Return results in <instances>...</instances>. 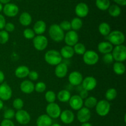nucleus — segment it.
I'll return each mask as SVG.
<instances>
[{
  "mask_svg": "<svg viewBox=\"0 0 126 126\" xmlns=\"http://www.w3.org/2000/svg\"><path fill=\"white\" fill-rule=\"evenodd\" d=\"M47 29L46 23L43 20H38L34 23L33 30L35 34L41 35L46 32Z\"/></svg>",
  "mask_w": 126,
  "mask_h": 126,
  "instance_id": "4be33fe9",
  "label": "nucleus"
},
{
  "mask_svg": "<svg viewBox=\"0 0 126 126\" xmlns=\"http://www.w3.org/2000/svg\"><path fill=\"white\" fill-rule=\"evenodd\" d=\"M44 98L48 103H54L57 99V95L54 91H48L46 92L44 95Z\"/></svg>",
  "mask_w": 126,
  "mask_h": 126,
  "instance_id": "c9c22d12",
  "label": "nucleus"
},
{
  "mask_svg": "<svg viewBox=\"0 0 126 126\" xmlns=\"http://www.w3.org/2000/svg\"><path fill=\"white\" fill-rule=\"evenodd\" d=\"M17 1H20V0H17Z\"/></svg>",
  "mask_w": 126,
  "mask_h": 126,
  "instance_id": "bf43d9fd",
  "label": "nucleus"
},
{
  "mask_svg": "<svg viewBox=\"0 0 126 126\" xmlns=\"http://www.w3.org/2000/svg\"><path fill=\"white\" fill-rule=\"evenodd\" d=\"M4 14L9 17H14L18 14L19 8L14 3H8L4 5L2 9Z\"/></svg>",
  "mask_w": 126,
  "mask_h": 126,
  "instance_id": "ddd939ff",
  "label": "nucleus"
},
{
  "mask_svg": "<svg viewBox=\"0 0 126 126\" xmlns=\"http://www.w3.org/2000/svg\"><path fill=\"white\" fill-rule=\"evenodd\" d=\"M15 28H16V27H15L14 24L13 23H12V22H7L5 25L4 29L7 33H11V32H14L15 30Z\"/></svg>",
  "mask_w": 126,
  "mask_h": 126,
  "instance_id": "a18cd8bd",
  "label": "nucleus"
},
{
  "mask_svg": "<svg viewBox=\"0 0 126 126\" xmlns=\"http://www.w3.org/2000/svg\"><path fill=\"white\" fill-rule=\"evenodd\" d=\"M11 0H0V3L4 4H6L9 3Z\"/></svg>",
  "mask_w": 126,
  "mask_h": 126,
  "instance_id": "603ef678",
  "label": "nucleus"
},
{
  "mask_svg": "<svg viewBox=\"0 0 126 126\" xmlns=\"http://www.w3.org/2000/svg\"><path fill=\"white\" fill-rule=\"evenodd\" d=\"M117 4L124 6L126 4V0H113Z\"/></svg>",
  "mask_w": 126,
  "mask_h": 126,
  "instance_id": "8fccbe9b",
  "label": "nucleus"
},
{
  "mask_svg": "<svg viewBox=\"0 0 126 126\" xmlns=\"http://www.w3.org/2000/svg\"><path fill=\"white\" fill-rule=\"evenodd\" d=\"M6 23V18H5V17L3 16V15L0 14V30H2L4 29Z\"/></svg>",
  "mask_w": 126,
  "mask_h": 126,
  "instance_id": "de8ad7c7",
  "label": "nucleus"
},
{
  "mask_svg": "<svg viewBox=\"0 0 126 126\" xmlns=\"http://www.w3.org/2000/svg\"><path fill=\"white\" fill-rule=\"evenodd\" d=\"M95 5L98 9L107 11L110 6V0H96Z\"/></svg>",
  "mask_w": 126,
  "mask_h": 126,
  "instance_id": "473e14b6",
  "label": "nucleus"
},
{
  "mask_svg": "<svg viewBox=\"0 0 126 126\" xmlns=\"http://www.w3.org/2000/svg\"><path fill=\"white\" fill-rule=\"evenodd\" d=\"M79 95L80 96L81 98H82V99H86V98L88 97V92H87V91H86V90L82 89V90H81V91H80V93Z\"/></svg>",
  "mask_w": 126,
  "mask_h": 126,
  "instance_id": "09e8293b",
  "label": "nucleus"
},
{
  "mask_svg": "<svg viewBox=\"0 0 126 126\" xmlns=\"http://www.w3.org/2000/svg\"><path fill=\"white\" fill-rule=\"evenodd\" d=\"M50 126H62L60 125V124H58V123H54V124L52 123V124Z\"/></svg>",
  "mask_w": 126,
  "mask_h": 126,
  "instance_id": "6e6d98bb",
  "label": "nucleus"
},
{
  "mask_svg": "<svg viewBox=\"0 0 126 126\" xmlns=\"http://www.w3.org/2000/svg\"><path fill=\"white\" fill-rule=\"evenodd\" d=\"M81 84H82V88L89 92V91H93L95 89L97 85V81L94 76H89L85 78H83Z\"/></svg>",
  "mask_w": 126,
  "mask_h": 126,
  "instance_id": "f8f14e48",
  "label": "nucleus"
},
{
  "mask_svg": "<svg viewBox=\"0 0 126 126\" xmlns=\"http://www.w3.org/2000/svg\"><path fill=\"white\" fill-rule=\"evenodd\" d=\"M23 35L27 39H33L35 37V33L33 29L30 28H25L23 32Z\"/></svg>",
  "mask_w": 126,
  "mask_h": 126,
  "instance_id": "ea45409f",
  "label": "nucleus"
},
{
  "mask_svg": "<svg viewBox=\"0 0 126 126\" xmlns=\"http://www.w3.org/2000/svg\"><path fill=\"white\" fill-rule=\"evenodd\" d=\"M19 22L22 26L28 27L32 22V17L28 12H23L19 17Z\"/></svg>",
  "mask_w": 126,
  "mask_h": 126,
  "instance_id": "a878e982",
  "label": "nucleus"
},
{
  "mask_svg": "<svg viewBox=\"0 0 126 126\" xmlns=\"http://www.w3.org/2000/svg\"><path fill=\"white\" fill-rule=\"evenodd\" d=\"M59 118L63 124H70L73 123L75 120V116L73 112L70 110H65L62 111L60 113Z\"/></svg>",
  "mask_w": 126,
  "mask_h": 126,
  "instance_id": "f3484780",
  "label": "nucleus"
},
{
  "mask_svg": "<svg viewBox=\"0 0 126 126\" xmlns=\"http://www.w3.org/2000/svg\"><path fill=\"white\" fill-rule=\"evenodd\" d=\"M63 40L66 45L73 47L79 41V35L77 32L72 30L67 32L66 33H65Z\"/></svg>",
  "mask_w": 126,
  "mask_h": 126,
  "instance_id": "9d476101",
  "label": "nucleus"
},
{
  "mask_svg": "<svg viewBox=\"0 0 126 126\" xmlns=\"http://www.w3.org/2000/svg\"><path fill=\"white\" fill-rule=\"evenodd\" d=\"M20 89L25 94H31L34 91V84L30 80H24L20 83Z\"/></svg>",
  "mask_w": 126,
  "mask_h": 126,
  "instance_id": "6ab92c4d",
  "label": "nucleus"
},
{
  "mask_svg": "<svg viewBox=\"0 0 126 126\" xmlns=\"http://www.w3.org/2000/svg\"><path fill=\"white\" fill-rule=\"evenodd\" d=\"M98 32L102 36L107 37L111 32L110 25L107 22H102L98 25Z\"/></svg>",
  "mask_w": 126,
  "mask_h": 126,
  "instance_id": "c85d7f7f",
  "label": "nucleus"
},
{
  "mask_svg": "<svg viewBox=\"0 0 126 126\" xmlns=\"http://www.w3.org/2000/svg\"><path fill=\"white\" fill-rule=\"evenodd\" d=\"M83 80L82 74L78 71H74L70 73L68 75V81L70 84L74 86H78L81 84Z\"/></svg>",
  "mask_w": 126,
  "mask_h": 126,
  "instance_id": "dca6fc26",
  "label": "nucleus"
},
{
  "mask_svg": "<svg viewBox=\"0 0 126 126\" xmlns=\"http://www.w3.org/2000/svg\"><path fill=\"white\" fill-rule=\"evenodd\" d=\"M48 33L50 39L56 43L62 42L64 39L65 33L59 27V25L55 23L51 25L49 27Z\"/></svg>",
  "mask_w": 126,
  "mask_h": 126,
  "instance_id": "f03ea898",
  "label": "nucleus"
},
{
  "mask_svg": "<svg viewBox=\"0 0 126 126\" xmlns=\"http://www.w3.org/2000/svg\"><path fill=\"white\" fill-rule=\"evenodd\" d=\"M98 100L97 98L94 96H89L87 97L84 101V107L88 108V109H92L95 108L97 105Z\"/></svg>",
  "mask_w": 126,
  "mask_h": 126,
  "instance_id": "c756f323",
  "label": "nucleus"
},
{
  "mask_svg": "<svg viewBox=\"0 0 126 126\" xmlns=\"http://www.w3.org/2000/svg\"><path fill=\"white\" fill-rule=\"evenodd\" d=\"M118 92L116 89L114 88H110L106 91L105 92V98L107 101H113L116 98Z\"/></svg>",
  "mask_w": 126,
  "mask_h": 126,
  "instance_id": "72a5a7b5",
  "label": "nucleus"
},
{
  "mask_svg": "<svg viewBox=\"0 0 126 126\" xmlns=\"http://www.w3.org/2000/svg\"><path fill=\"white\" fill-rule=\"evenodd\" d=\"M46 112L47 115L49 116L51 119H57L59 118L62 112L61 108L57 103H48L46 108Z\"/></svg>",
  "mask_w": 126,
  "mask_h": 126,
  "instance_id": "6e6552de",
  "label": "nucleus"
},
{
  "mask_svg": "<svg viewBox=\"0 0 126 126\" xmlns=\"http://www.w3.org/2000/svg\"><path fill=\"white\" fill-rule=\"evenodd\" d=\"M2 9H3V6L1 3H0V12L2 11Z\"/></svg>",
  "mask_w": 126,
  "mask_h": 126,
  "instance_id": "4d7b16f0",
  "label": "nucleus"
},
{
  "mask_svg": "<svg viewBox=\"0 0 126 126\" xmlns=\"http://www.w3.org/2000/svg\"><path fill=\"white\" fill-rule=\"evenodd\" d=\"M91 110L86 107H82L78 111L77 119L81 123H87L91 119Z\"/></svg>",
  "mask_w": 126,
  "mask_h": 126,
  "instance_id": "2eb2a0df",
  "label": "nucleus"
},
{
  "mask_svg": "<svg viewBox=\"0 0 126 126\" xmlns=\"http://www.w3.org/2000/svg\"><path fill=\"white\" fill-rule=\"evenodd\" d=\"M12 106L14 108L18 110H22L23 106H24V102L23 100L20 98H16L14 100L13 103H12Z\"/></svg>",
  "mask_w": 126,
  "mask_h": 126,
  "instance_id": "4c0bfd02",
  "label": "nucleus"
},
{
  "mask_svg": "<svg viewBox=\"0 0 126 126\" xmlns=\"http://www.w3.org/2000/svg\"><path fill=\"white\" fill-rule=\"evenodd\" d=\"M59 25L63 32H67L71 30V23H70V21H68V20L62 21V22Z\"/></svg>",
  "mask_w": 126,
  "mask_h": 126,
  "instance_id": "79ce46f5",
  "label": "nucleus"
},
{
  "mask_svg": "<svg viewBox=\"0 0 126 126\" xmlns=\"http://www.w3.org/2000/svg\"><path fill=\"white\" fill-rule=\"evenodd\" d=\"M73 47L75 54H78L79 55H82L87 50L84 44L81 43H79V42L77 44H75Z\"/></svg>",
  "mask_w": 126,
  "mask_h": 126,
  "instance_id": "f704fd0d",
  "label": "nucleus"
},
{
  "mask_svg": "<svg viewBox=\"0 0 126 126\" xmlns=\"http://www.w3.org/2000/svg\"><path fill=\"white\" fill-rule=\"evenodd\" d=\"M3 107H4L3 101H2L1 99H0V110H1L2 109Z\"/></svg>",
  "mask_w": 126,
  "mask_h": 126,
  "instance_id": "5fc2aeb1",
  "label": "nucleus"
},
{
  "mask_svg": "<svg viewBox=\"0 0 126 126\" xmlns=\"http://www.w3.org/2000/svg\"><path fill=\"white\" fill-rule=\"evenodd\" d=\"M52 124V119L46 114L39 116L36 120L37 126H50Z\"/></svg>",
  "mask_w": 126,
  "mask_h": 126,
  "instance_id": "393cba45",
  "label": "nucleus"
},
{
  "mask_svg": "<svg viewBox=\"0 0 126 126\" xmlns=\"http://www.w3.org/2000/svg\"><path fill=\"white\" fill-rule=\"evenodd\" d=\"M1 126H15L14 123L12 121V120H9V119H5L1 121Z\"/></svg>",
  "mask_w": 126,
  "mask_h": 126,
  "instance_id": "49530a36",
  "label": "nucleus"
},
{
  "mask_svg": "<svg viewBox=\"0 0 126 126\" xmlns=\"http://www.w3.org/2000/svg\"><path fill=\"white\" fill-rule=\"evenodd\" d=\"M114 61L124 62L126 60V47L124 44L116 46L113 47L111 52Z\"/></svg>",
  "mask_w": 126,
  "mask_h": 126,
  "instance_id": "20e7f679",
  "label": "nucleus"
},
{
  "mask_svg": "<svg viewBox=\"0 0 126 126\" xmlns=\"http://www.w3.org/2000/svg\"><path fill=\"white\" fill-rule=\"evenodd\" d=\"M71 97V93L69 91L66 89H63L59 91L57 95L58 100L62 103H66L68 102L69 100Z\"/></svg>",
  "mask_w": 126,
  "mask_h": 126,
  "instance_id": "bb28decb",
  "label": "nucleus"
},
{
  "mask_svg": "<svg viewBox=\"0 0 126 126\" xmlns=\"http://www.w3.org/2000/svg\"><path fill=\"white\" fill-rule=\"evenodd\" d=\"M33 44L34 49L38 51L44 50L48 46V39L43 34L35 36L33 39Z\"/></svg>",
  "mask_w": 126,
  "mask_h": 126,
  "instance_id": "0eeeda50",
  "label": "nucleus"
},
{
  "mask_svg": "<svg viewBox=\"0 0 126 126\" xmlns=\"http://www.w3.org/2000/svg\"><path fill=\"white\" fill-rule=\"evenodd\" d=\"M68 69V66L65 63L61 62L55 66V76L59 78H63L67 75Z\"/></svg>",
  "mask_w": 126,
  "mask_h": 126,
  "instance_id": "aec40b11",
  "label": "nucleus"
},
{
  "mask_svg": "<svg viewBox=\"0 0 126 126\" xmlns=\"http://www.w3.org/2000/svg\"><path fill=\"white\" fill-rule=\"evenodd\" d=\"M108 13L110 16L113 17H117L120 16L121 13V9L118 5L113 4L110 5L108 8Z\"/></svg>",
  "mask_w": 126,
  "mask_h": 126,
  "instance_id": "2f4dec72",
  "label": "nucleus"
},
{
  "mask_svg": "<svg viewBox=\"0 0 126 126\" xmlns=\"http://www.w3.org/2000/svg\"><path fill=\"white\" fill-rule=\"evenodd\" d=\"M70 23H71V30L75 31V32L79 30L83 25V22H82V19L78 17L73 18L70 22Z\"/></svg>",
  "mask_w": 126,
  "mask_h": 126,
  "instance_id": "7c9ffc66",
  "label": "nucleus"
},
{
  "mask_svg": "<svg viewBox=\"0 0 126 126\" xmlns=\"http://www.w3.org/2000/svg\"><path fill=\"white\" fill-rule=\"evenodd\" d=\"M15 114H16V112L13 109H11V108L6 109L3 114L4 119L11 120L15 117Z\"/></svg>",
  "mask_w": 126,
  "mask_h": 126,
  "instance_id": "a19ab883",
  "label": "nucleus"
},
{
  "mask_svg": "<svg viewBox=\"0 0 126 126\" xmlns=\"http://www.w3.org/2000/svg\"><path fill=\"white\" fill-rule=\"evenodd\" d=\"M102 60H103V62L105 64H111L113 63V62H114V59H113V57L112 55L111 52L108 53V54H104L102 57Z\"/></svg>",
  "mask_w": 126,
  "mask_h": 126,
  "instance_id": "37998d69",
  "label": "nucleus"
},
{
  "mask_svg": "<svg viewBox=\"0 0 126 126\" xmlns=\"http://www.w3.org/2000/svg\"><path fill=\"white\" fill-rule=\"evenodd\" d=\"M95 108L96 113L98 116L104 117L109 114L111 110V104L107 100H101L98 101Z\"/></svg>",
  "mask_w": 126,
  "mask_h": 126,
  "instance_id": "39448f33",
  "label": "nucleus"
},
{
  "mask_svg": "<svg viewBox=\"0 0 126 126\" xmlns=\"http://www.w3.org/2000/svg\"><path fill=\"white\" fill-rule=\"evenodd\" d=\"M124 123H126V114H125V115H124Z\"/></svg>",
  "mask_w": 126,
  "mask_h": 126,
  "instance_id": "13d9d810",
  "label": "nucleus"
},
{
  "mask_svg": "<svg viewBox=\"0 0 126 126\" xmlns=\"http://www.w3.org/2000/svg\"><path fill=\"white\" fill-rule=\"evenodd\" d=\"M107 39L108 42L113 46L121 45L125 42L126 37L124 33L119 30H113L110 32L107 36Z\"/></svg>",
  "mask_w": 126,
  "mask_h": 126,
  "instance_id": "7ed1b4c3",
  "label": "nucleus"
},
{
  "mask_svg": "<svg viewBox=\"0 0 126 126\" xmlns=\"http://www.w3.org/2000/svg\"><path fill=\"white\" fill-rule=\"evenodd\" d=\"M81 126H92L91 123H89L87 122V123H82V124H81Z\"/></svg>",
  "mask_w": 126,
  "mask_h": 126,
  "instance_id": "864d4df0",
  "label": "nucleus"
},
{
  "mask_svg": "<svg viewBox=\"0 0 126 126\" xmlns=\"http://www.w3.org/2000/svg\"><path fill=\"white\" fill-rule=\"evenodd\" d=\"M60 54L61 55L62 57L65 59H70L72 58L75 55V52H74L73 47L69 46H65L62 47L60 49Z\"/></svg>",
  "mask_w": 126,
  "mask_h": 126,
  "instance_id": "b1692460",
  "label": "nucleus"
},
{
  "mask_svg": "<svg viewBox=\"0 0 126 126\" xmlns=\"http://www.w3.org/2000/svg\"><path fill=\"white\" fill-rule=\"evenodd\" d=\"M126 66L123 62H115L113 63V70L114 73L117 75H123L126 72Z\"/></svg>",
  "mask_w": 126,
  "mask_h": 126,
  "instance_id": "cd10ccee",
  "label": "nucleus"
},
{
  "mask_svg": "<svg viewBox=\"0 0 126 126\" xmlns=\"http://www.w3.org/2000/svg\"><path fill=\"white\" fill-rule=\"evenodd\" d=\"M30 69L28 66L25 65H20L18 66L15 70V75L19 79H23L28 77L30 73Z\"/></svg>",
  "mask_w": 126,
  "mask_h": 126,
  "instance_id": "5701e85b",
  "label": "nucleus"
},
{
  "mask_svg": "<svg viewBox=\"0 0 126 126\" xmlns=\"http://www.w3.org/2000/svg\"><path fill=\"white\" fill-rule=\"evenodd\" d=\"M113 46L111 44L110 42L107 41H102L99 43L97 46V49L98 52L102 54H108L111 53L113 49Z\"/></svg>",
  "mask_w": 126,
  "mask_h": 126,
  "instance_id": "412c9836",
  "label": "nucleus"
},
{
  "mask_svg": "<svg viewBox=\"0 0 126 126\" xmlns=\"http://www.w3.org/2000/svg\"><path fill=\"white\" fill-rule=\"evenodd\" d=\"M28 77L29 78L31 81H35L39 78V74L36 71L32 70V71H30Z\"/></svg>",
  "mask_w": 126,
  "mask_h": 126,
  "instance_id": "c03bdc74",
  "label": "nucleus"
},
{
  "mask_svg": "<svg viewBox=\"0 0 126 126\" xmlns=\"http://www.w3.org/2000/svg\"><path fill=\"white\" fill-rule=\"evenodd\" d=\"M47 86L45 82L39 81L34 84V91L38 93H43L46 90Z\"/></svg>",
  "mask_w": 126,
  "mask_h": 126,
  "instance_id": "e433bc0d",
  "label": "nucleus"
},
{
  "mask_svg": "<svg viewBox=\"0 0 126 126\" xmlns=\"http://www.w3.org/2000/svg\"><path fill=\"white\" fill-rule=\"evenodd\" d=\"M82 59L85 64L92 66L98 63L99 60V55L94 50H87L82 55Z\"/></svg>",
  "mask_w": 126,
  "mask_h": 126,
  "instance_id": "423d86ee",
  "label": "nucleus"
},
{
  "mask_svg": "<svg viewBox=\"0 0 126 126\" xmlns=\"http://www.w3.org/2000/svg\"><path fill=\"white\" fill-rule=\"evenodd\" d=\"M14 118L16 121L21 125H27L31 121L30 114L28 111L23 109L17 111Z\"/></svg>",
  "mask_w": 126,
  "mask_h": 126,
  "instance_id": "1a4fd4ad",
  "label": "nucleus"
},
{
  "mask_svg": "<svg viewBox=\"0 0 126 126\" xmlns=\"http://www.w3.org/2000/svg\"><path fill=\"white\" fill-rule=\"evenodd\" d=\"M68 102L70 108L75 111H78L84 106L83 99H82L79 95H74L71 96Z\"/></svg>",
  "mask_w": 126,
  "mask_h": 126,
  "instance_id": "4468645a",
  "label": "nucleus"
},
{
  "mask_svg": "<svg viewBox=\"0 0 126 126\" xmlns=\"http://www.w3.org/2000/svg\"><path fill=\"white\" fill-rule=\"evenodd\" d=\"M12 90L11 86L4 82L0 84V99L2 101H7L12 98Z\"/></svg>",
  "mask_w": 126,
  "mask_h": 126,
  "instance_id": "9b49d317",
  "label": "nucleus"
},
{
  "mask_svg": "<svg viewBox=\"0 0 126 126\" xmlns=\"http://www.w3.org/2000/svg\"><path fill=\"white\" fill-rule=\"evenodd\" d=\"M75 11L78 17L81 18L86 17L88 15L89 9L87 4L84 2H79L75 7Z\"/></svg>",
  "mask_w": 126,
  "mask_h": 126,
  "instance_id": "a211bd4d",
  "label": "nucleus"
},
{
  "mask_svg": "<svg viewBox=\"0 0 126 126\" xmlns=\"http://www.w3.org/2000/svg\"><path fill=\"white\" fill-rule=\"evenodd\" d=\"M9 39V34L4 30H0V44H5Z\"/></svg>",
  "mask_w": 126,
  "mask_h": 126,
  "instance_id": "58836bf2",
  "label": "nucleus"
},
{
  "mask_svg": "<svg viewBox=\"0 0 126 126\" xmlns=\"http://www.w3.org/2000/svg\"><path fill=\"white\" fill-rule=\"evenodd\" d=\"M4 79H5L4 73H3V71L0 70V84H2V82H4Z\"/></svg>",
  "mask_w": 126,
  "mask_h": 126,
  "instance_id": "3c124183",
  "label": "nucleus"
},
{
  "mask_svg": "<svg viewBox=\"0 0 126 126\" xmlns=\"http://www.w3.org/2000/svg\"><path fill=\"white\" fill-rule=\"evenodd\" d=\"M44 60L47 63L51 66H57L62 62V57L60 52L55 49L47 50L44 54Z\"/></svg>",
  "mask_w": 126,
  "mask_h": 126,
  "instance_id": "f257e3e1",
  "label": "nucleus"
}]
</instances>
